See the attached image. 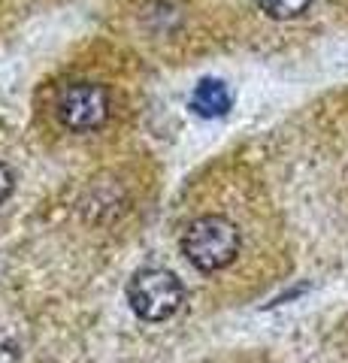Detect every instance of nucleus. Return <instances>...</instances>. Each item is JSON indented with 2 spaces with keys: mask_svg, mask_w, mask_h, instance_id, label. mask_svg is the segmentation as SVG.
<instances>
[{
  "mask_svg": "<svg viewBox=\"0 0 348 363\" xmlns=\"http://www.w3.org/2000/svg\"><path fill=\"white\" fill-rule=\"evenodd\" d=\"M242 236L240 227L224 215H200L182 233V252L185 257L203 272H215L230 267L240 255Z\"/></svg>",
  "mask_w": 348,
  "mask_h": 363,
  "instance_id": "obj_1",
  "label": "nucleus"
},
{
  "mask_svg": "<svg viewBox=\"0 0 348 363\" xmlns=\"http://www.w3.org/2000/svg\"><path fill=\"white\" fill-rule=\"evenodd\" d=\"M185 300V288L170 269H140L128 281V303L142 321H167L179 312Z\"/></svg>",
  "mask_w": 348,
  "mask_h": 363,
  "instance_id": "obj_2",
  "label": "nucleus"
},
{
  "mask_svg": "<svg viewBox=\"0 0 348 363\" xmlns=\"http://www.w3.org/2000/svg\"><path fill=\"white\" fill-rule=\"evenodd\" d=\"M112 112V97L97 82H70L55 100V118L73 133H91L103 128Z\"/></svg>",
  "mask_w": 348,
  "mask_h": 363,
  "instance_id": "obj_3",
  "label": "nucleus"
},
{
  "mask_svg": "<svg viewBox=\"0 0 348 363\" xmlns=\"http://www.w3.org/2000/svg\"><path fill=\"white\" fill-rule=\"evenodd\" d=\"M191 109L203 118H215V116H224L230 109V91L224 82L218 79H203L197 82L194 94H191Z\"/></svg>",
  "mask_w": 348,
  "mask_h": 363,
  "instance_id": "obj_4",
  "label": "nucleus"
},
{
  "mask_svg": "<svg viewBox=\"0 0 348 363\" xmlns=\"http://www.w3.org/2000/svg\"><path fill=\"white\" fill-rule=\"evenodd\" d=\"M261 6V13H266L269 18L276 21H291V18H300L303 13H309L312 0H254Z\"/></svg>",
  "mask_w": 348,
  "mask_h": 363,
  "instance_id": "obj_5",
  "label": "nucleus"
},
{
  "mask_svg": "<svg viewBox=\"0 0 348 363\" xmlns=\"http://www.w3.org/2000/svg\"><path fill=\"white\" fill-rule=\"evenodd\" d=\"M13 188H16V176H13V169H9L4 161H0V203H4L9 194H13Z\"/></svg>",
  "mask_w": 348,
  "mask_h": 363,
  "instance_id": "obj_6",
  "label": "nucleus"
}]
</instances>
